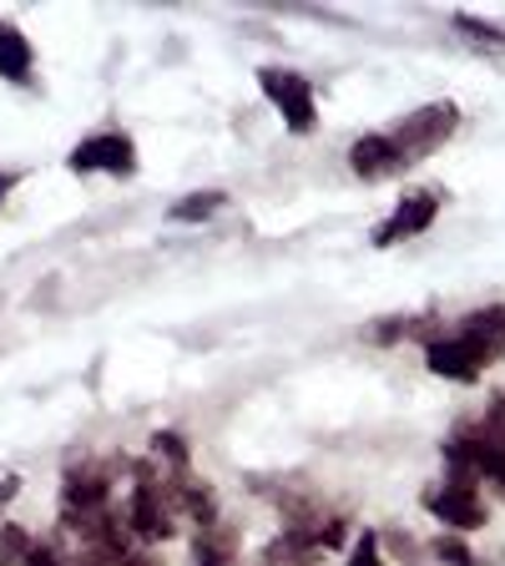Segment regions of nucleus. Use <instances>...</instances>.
<instances>
[{
  "label": "nucleus",
  "instance_id": "nucleus-4",
  "mask_svg": "<svg viewBox=\"0 0 505 566\" xmlns=\"http://www.w3.org/2000/svg\"><path fill=\"white\" fill-rule=\"evenodd\" d=\"M127 531L141 546H157V542H172L177 536V516H172V506H167V485H157L147 471H137V491H131V506H127Z\"/></svg>",
  "mask_w": 505,
  "mask_h": 566
},
{
  "label": "nucleus",
  "instance_id": "nucleus-19",
  "mask_svg": "<svg viewBox=\"0 0 505 566\" xmlns=\"http://www.w3.org/2000/svg\"><path fill=\"white\" fill-rule=\"evenodd\" d=\"M344 566H385V552H379V531H359V542H354L349 562Z\"/></svg>",
  "mask_w": 505,
  "mask_h": 566
},
{
  "label": "nucleus",
  "instance_id": "nucleus-23",
  "mask_svg": "<svg viewBox=\"0 0 505 566\" xmlns=\"http://www.w3.org/2000/svg\"><path fill=\"white\" fill-rule=\"evenodd\" d=\"M117 566H162L152 552H127V556H117Z\"/></svg>",
  "mask_w": 505,
  "mask_h": 566
},
{
  "label": "nucleus",
  "instance_id": "nucleus-21",
  "mask_svg": "<svg viewBox=\"0 0 505 566\" xmlns=\"http://www.w3.org/2000/svg\"><path fill=\"white\" fill-rule=\"evenodd\" d=\"M404 324H410V318H385V324H375V329H369V339H375V344H394L404 334Z\"/></svg>",
  "mask_w": 505,
  "mask_h": 566
},
{
  "label": "nucleus",
  "instance_id": "nucleus-10",
  "mask_svg": "<svg viewBox=\"0 0 505 566\" xmlns=\"http://www.w3.org/2000/svg\"><path fill=\"white\" fill-rule=\"evenodd\" d=\"M106 491H112V481H106L102 465H76V471L66 475V491H61V511L66 516H92V511H106Z\"/></svg>",
  "mask_w": 505,
  "mask_h": 566
},
{
  "label": "nucleus",
  "instance_id": "nucleus-14",
  "mask_svg": "<svg viewBox=\"0 0 505 566\" xmlns=\"http://www.w3.org/2000/svg\"><path fill=\"white\" fill-rule=\"evenodd\" d=\"M218 208H228V192L202 188V192H188V198H177L172 208H167V218H172V223H208Z\"/></svg>",
  "mask_w": 505,
  "mask_h": 566
},
{
  "label": "nucleus",
  "instance_id": "nucleus-22",
  "mask_svg": "<svg viewBox=\"0 0 505 566\" xmlns=\"http://www.w3.org/2000/svg\"><path fill=\"white\" fill-rule=\"evenodd\" d=\"M25 566H66V556L51 552V546H31V556H25Z\"/></svg>",
  "mask_w": 505,
  "mask_h": 566
},
{
  "label": "nucleus",
  "instance_id": "nucleus-20",
  "mask_svg": "<svg viewBox=\"0 0 505 566\" xmlns=\"http://www.w3.org/2000/svg\"><path fill=\"white\" fill-rule=\"evenodd\" d=\"M455 25L465 35H475V41H491V46H505V31L501 25H491V21H481V15H455Z\"/></svg>",
  "mask_w": 505,
  "mask_h": 566
},
{
  "label": "nucleus",
  "instance_id": "nucleus-24",
  "mask_svg": "<svg viewBox=\"0 0 505 566\" xmlns=\"http://www.w3.org/2000/svg\"><path fill=\"white\" fill-rule=\"evenodd\" d=\"M15 182H21V172H0V202L11 198V188H15Z\"/></svg>",
  "mask_w": 505,
  "mask_h": 566
},
{
  "label": "nucleus",
  "instance_id": "nucleus-1",
  "mask_svg": "<svg viewBox=\"0 0 505 566\" xmlns=\"http://www.w3.org/2000/svg\"><path fill=\"white\" fill-rule=\"evenodd\" d=\"M455 127H460L455 102H430V106H420V112H410L389 137H394V147L404 153V163H424V157H435L440 147L455 137Z\"/></svg>",
  "mask_w": 505,
  "mask_h": 566
},
{
  "label": "nucleus",
  "instance_id": "nucleus-12",
  "mask_svg": "<svg viewBox=\"0 0 505 566\" xmlns=\"http://www.w3.org/2000/svg\"><path fill=\"white\" fill-rule=\"evenodd\" d=\"M460 334H471V339L491 344V349L501 354L505 349V304H485V308H475V314H465L460 318Z\"/></svg>",
  "mask_w": 505,
  "mask_h": 566
},
{
  "label": "nucleus",
  "instance_id": "nucleus-8",
  "mask_svg": "<svg viewBox=\"0 0 505 566\" xmlns=\"http://www.w3.org/2000/svg\"><path fill=\"white\" fill-rule=\"evenodd\" d=\"M349 167L359 182H385V177H400L404 167V153L394 147V137H385V132H365V137L349 147Z\"/></svg>",
  "mask_w": 505,
  "mask_h": 566
},
{
  "label": "nucleus",
  "instance_id": "nucleus-13",
  "mask_svg": "<svg viewBox=\"0 0 505 566\" xmlns=\"http://www.w3.org/2000/svg\"><path fill=\"white\" fill-rule=\"evenodd\" d=\"M0 76L6 82H25L31 76V41L15 25H0Z\"/></svg>",
  "mask_w": 505,
  "mask_h": 566
},
{
  "label": "nucleus",
  "instance_id": "nucleus-17",
  "mask_svg": "<svg viewBox=\"0 0 505 566\" xmlns=\"http://www.w3.org/2000/svg\"><path fill=\"white\" fill-rule=\"evenodd\" d=\"M31 556V536L21 526H0V566H25Z\"/></svg>",
  "mask_w": 505,
  "mask_h": 566
},
{
  "label": "nucleus",
  "instance_id": "nucleus-3",
  "mask_svg": "<svg viewBox=\"0 0 505 566\" xmlns=\"http://www.w3.org/2000/svg\"><path fill=\"white\" fill-rule=\"evenodd\" d=\"M495 349L481 339H471V334H445V339H430V349H424V365L435 369L440 379H455V385H475V379L491 369Z\"/></svg>",
  "mask_w": 505,
  "mask_h": 566
},
{
  "label": "nucleus",
  "instance_id": "nucleus-15",
  "mask_svg": "<svg viewBox=\"0 0 505 566\" xmlns=\"http://www.w3.org/2000/svg\"><path fill=\"white\" fill-rule=\"evenodd\" d=\"M314 552L318 546L308 542V536H298V531H283V536H273L269 552H263V566H314Z\"/></svg>",
  "mask_w": 505,
  "mask_h": 566
},
{
  "label": "nucleus",
  "instance_id": "nucleus-5",
  "mask_svg": "<svg viewBox=\"0 0 505 566\" xmlns=\"http://www.w3.org/2000/svg\"><path fill=\"white\" fill-rule=\"evenodd\" d=\"M71 172H106V177H131L137 172V147H131L127 132H92L71 147L66 157Z\"/></svg>",
  "mask_w": 505,
  "mask_h": 566
},
{
  "label": "nucleus",
  "instance_id": "nucleus-11",
  "mask_svg": "<svg viewBox=\"0 0 505 566\" xmlns=\"http://www.w3.org/2000/svg\"><path fill=\"white\" fill-rule=\"evenodd\" d=\"M192 566H238V536L228 526L192 531Z\"/></svg>",
  "mask_w": 505,
  "mask_h": 566
},
{
  "label": "nucleus",
  "instance_id": "nucleus-7",
  "mask_svg": "<svg viewBox=\"0 0 505 566\" xmlns=\"http://www.w3.org/2000/svg\"><path fill=\"white\" fill-rule=\"evenodd\" d=\"M440 218V198L435 192H424V188H414V192H404L400 202H394V212H389L385 223L375 228V248H394V243H410V238H420L424 228Z\"/></svg>",
  "mask_w": 505,
  "mask_h": 566
},
{
  "label": "nucleus",
  "instance_id": "nucleus-9",
  "mask_svg": "<svg viewBox=\"0 0 505 566\" xmlns=\"http://www.w3.org/2000/svg\"><path fill=\"white\" fill-rule=\"evenodd\" d=\"M167 506H172V516L192 521L198 531H212V526H218V501H212L208 485L192 481L188 471H177L172 481H167Z\"/></svg>",
  "mask_w": 505,
  "mask_h": 566
},
{
  "label": "nucleus",
  "instance_id": "nucleus-16",
  "mask_svg": "<svg viewBox=\"0 0 505 566\" xmlns=\"http://www.w3.org/2000/svg\"><path fill=\"white\" fill-rule=\"evenodd\" d=\"M430 552H435L445 566H481V556H475L471 546H465V536H455V531L435 536V542H430Z\"/></svg>",
  "mask_w": 505,
  "mask_h": 566
},
{
  "label": "nucleus",
  "instance_id": "nucleus-6",
  "mask_svg": "<svg viewBox=\"0 0 505 566\" xmlns=\"http://www.w3.org/2000/svg\"><path fill=\"white\" fill-rule=\"evenodd\" d=\"M424 501V511L440 521V526H450L460 536V531H481L485 521H491V511H485V501H481V491L475 485H435V491H424L420 495Z\"/></svg>",
  "mask_w": 505,
  "mask_h": 566
},
{
  "label": "nucleus",
  "instance_id": "nucleus-2",
  "mask_svg": "<svg viewBox=\"0 0 505 566\" xmlns=\"http://www.w3.org/2000/svg\"><path fill=\"white\" fill-rule=\"evenodd\" d=\"M259 86L273 106H278L283 127L294 137H308L318 127V106H314V86H308L304 71H288V66H263L259 71Z\"/></svg>",
  "mask_w": 505,
  "mask_h": 566
},
{
  "label": "nucleus",
  "instance_id": "nucleus-18",
  "mask_svg": "<svg viewBox=\"0 0 505 566\" xmlns=\"http://www.w3.org/2000/svg\"><path fill=\"white\" fill-rule=\"evenodd\" d=\"M152 450L167 460V465H177V471H188V440L177 436V430H157V436H152Z\"/></svg>",
  "mask_w": 505,
  "mask_h": 566
}]
</instances>
